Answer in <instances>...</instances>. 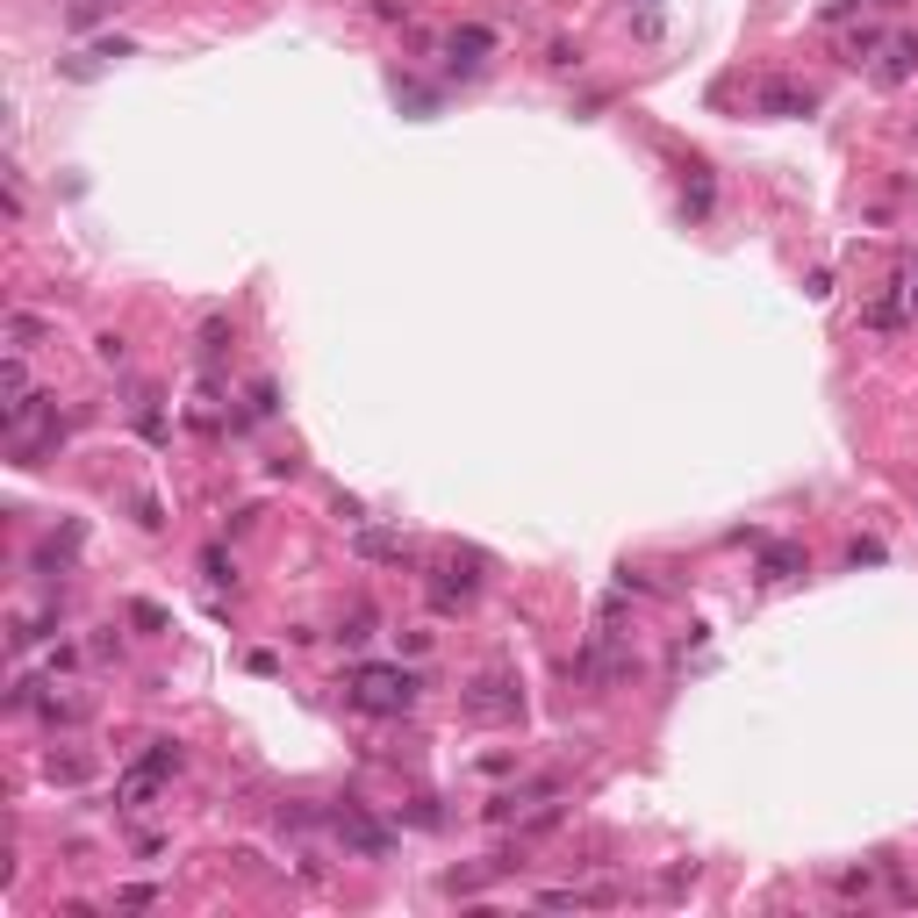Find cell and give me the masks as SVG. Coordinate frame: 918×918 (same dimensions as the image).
<instances>
[{
	"label": "cell",
	"instance_id": "ba28073f",
	"mask_svg": "<svg viewBox=\"0 0 918 918\" xmlns=\"http://www.w3.org/2000/svg\"><path fill=\"white\" fill-rule=\"evenodd\" d=\"M876 87H897V79H911L918 72V29H904V36H883V51H876Z\"/></svg>",
	"mask_w": 918,
	"mask_h": 918
},
{
	"label": "cell",
	"instance_id": "ffe728a7",
	"mask_svg": "<svg viewBox=\"0 0 918 918\" xmlns=\"http://www.w3.org/2000/svg\"><path fill=\"white\" fill-rule=\"evenodd\" d=\"M338 639H345V646H366V639H374V617H366V610H352V617L338 624Z\"/></svg>",
	"mask_w": 918,
	"mask_h": 918
},
{
	"label": "cell",
	"instance_id": "277c9868",
	"mask_svg": "<svg viewBox=\"0 0 918 918\" xmlns=\"http://www.w3.org/2000/svg\"><path fill=\"white\" fill-rule=\"evenodd\" d=\"M754 115H775V122H790V115H811L818 108V87H804V79H754Z\"/></svg>",
	"mask_w": 918,
	"mask_h": 918
},
{
	"label": "cell",
	"instance_id": "8992f818",
	"mask_svg": "<svg viewBox=\"0 0 918 918\" xmlns=\"http://www.w3.org/2000/svg\"><path fill=\"white\" fill-rule=\"evenodd\" d=\"M474 589H481V553H452L445 567L431 574V603H438V610L474 603Z\"/></svg>",
	"mask_w": 918,
	"mask_h": 918
},
{
	"label": "cell",
	"instance_id": "9a60e30c",
	"mask_svg": "<svg viewBox=\"0 0 918 918\" xmlns=\"http://www.w3.org/2000/svg\"><path fill=\"white\" fill-rule=\"evenodd\" d=\"M130 424H137V431L151 438V445H158V438H166V416H158V395H151V388H144V395L130 402Z\"/></svg>",
	"mask_w": 918,
	"mask_h": 918
},
{
	"label": "cell",
	"instance_id": "7c38bea8",
	"mask_svg": "<svg viewBox=\"0 0 918 918\" xmlns=\"http://www.w3.org/2000/svg\"><path fill=\"white\" fill-rule=\"evenodd\" d=\"M804 567H811L804 546H768V553H761V582H797Z\"/></svg>",
	"mask_w": 918,
	"mask_h": 918
},
{
	"label": "cell",
	"instance_id": "2e32d148",
	"mask_svg": "<svg viewBox=\"0 0 918 918\" xmlns=\"http://www.w3.org/2000/svg\"><path fill=\"white\" fill-rule=\"evenodd\" d=\"M617 890H546L538 904H553V911H582V904H610Z\"/></svg>",
	"mask_w": 918,
	"mask_h": 918
},
{
	"label": "cell",
	"instance_id": "3957f363",
	"mask_svg": "<svg viewBox=\"0 0 918 918\" xmlns=\"http://www.w3.org/2000/svg\"><path fill=\"white\" fill-rule=\"evenodd\" d=\"M460 711H467L474 725H517L524 718V682L510 675V668H488V675H474L467 689H460Z\"/></svg>",
	"mask_w": 918,
	"mask_h": 918
},
{
	"label": "cell",
	"instance_id": "6da1fadb",
	"mask_svg": "<svg viewBox=\"0 0 918 918\" xmlns=\"http://www.w3.org/2000/svg\"><path fill=\"white\" fill-rule=\"evenodd\" d=\"M416 696H424V675L416 668H388V660H359L345 675V703L366 718H402L416 711Z\"/></svg>",
	"mask_w": 918,
	"mask_h": 918
},
{
	"label": "cell",
	"instance_id": "30bf717a",
	"mask_svg": "<svg viewBox=\"0 0 918 918\" xmlns=\"http://www.w3.org/2000/svg\"><path fill=\"white\" fill-rule=\"evenodd\" d=\"M79 538H87V524H65V538H51V546L36 553V574H65L72 553H79Z\"/></svg>",
	"mask_w": 918,
	"mask_h": 918
},
{
	"label": "cell",
	"instance_id": "ac0fdd59",
	"mask_svg": "<svg viewBox=\"0 0 918 918\" xmlns=\"http://www.w3.org/2000/svg\"><path fill=\"white\" fill-rule=\"evenodd\" d=\"M682 208H689V216H711V173H703V166H696V180H689V194H682Z\"/></svg>",
	"mask_w": 918,
	"mask_h": 918
},
{
	"label": "cell",
	"instance_id": "7a4b0ae2",
	"mask_svg": "<svg viewBox=\"0 0 918 918\" xmlns=\"http://www.w3.org/2000/svg\"><path fill=\"white\" fill-rule=\"evenodd\" d=\"M180 768H187V754H180L173 739H151V746L137 754V761H130V768L115 775V804H122V811H144V804H151L158 790H166V782L180 775Z\"/></svg>",
	"mask_w": 918,
	"mask_h": 918
},
{
	"label": "cell",
	"instance_id": "cb8c5ba5",
	"mask_svg": "<svg viewBox=\"0 0 918 918\" xmlns=\"http://www.w3.org/2000/svg\"><path fill=\"white\" fill-rule=\"evenodd\" d=\"M374 15H381V22H409V0H374Z\"/></svg>",
	"mask_w": 918,
	"mask_h": 918
},
{
	"label": "cell",
	"instance_id": "4fadbf2b",
	"mask_svg": "<svg viewBox=\"0 0 918 918\" xmlns=\"http://www.w3.org/2000/svg\"><path fill=\"white\" fill-rule=\"evenodd\" d=\"M904 309H911V295H904V280H897L890 295H876V302H868V316H861V323H868V330H897V323H904Z\"/></svg>",
	"mask_w": 918,
	"mask_h": 918
},
{
	"label": "cell",
	"instance_id": "52a82bcc",
	"mask_svg": "<svg viewBox=\"0 0 918 918\" xmlns=\"http://www.w3.org/2000/svg\"><path fill=\"white\" fill-rule=\"evenodd\" d=\"M330 825H338V840H345L352 854H366V861H381V854L395 847V832H388L381 818H366L359 804H345V811H330Z\"/></svg>",
	"mask_w": 918,
	"mask_h": 918
},
{
	"label": "cell",
	"instance_id": "9c48e42d",
	"mask_svg": "<svg viewBox=\"0 0 918 918\" xmlns=\"http://www.w3.org/2000/svg\"><path fill=\"white\" fill-rule=\"evenodd\" d=\"M352 553H359V560H395V567H402V560H409V538H402V531H366V524H359Z\"/></svg>",
	"mask_w": 918,
	"mask_h": 918
},
{
	"label": "cell",
	"instance_id": "603a6c76",
	"mask_svg": "<svg viewBox=\"0 0 918 918\" xmlns=\"http://www.w3.org/2000/svg\"><path fill=\"white\" fill-rule=\"evenodd\" d=\"M280 409V402H273V381H259V388H252V416H273Z\"/></svg>",
	"mask_w": 918,
	"mask_h": 918
},
{
	"label": "cell",
	"instance_id": "d6986e66",
	"mask_svg": "<svg viewBox=\"0 0 918 918\" xmlns=\"http://www.w3.org/2000/svg\"><path fill=\"white\" fill-rule=\"evenodd\" d=\"M51 782H87V761H79V754H51Z\"/></svg>",
	"mask_w": 918,
	"mask_h": 918
},
{
	"label": "cell",
	"instance_id": "e0dca14e",
	"mask_svg": "<svg viewBox=\"0 0 918 918\" xmlns=\"http://www.w3.org/2000/svg\"><path fill=\"white\" fill-rule=\"evenodd\" d=\"M201 582H208V589H230V582H237V567L223 560V546H208V553H201Z\"/></svg>",
	"mask_w": 918,
	"mask_h": 918
},
{
	"label": "cell",
	"instance_id": "5b68a950",
	"mask_svg": "<svg viewBox=\"0 0 918 918\" xmlns=\"http://www.w3.org/2000/svg\"><path fill=\"white\" fill-rule=\"evenodd\" d=\"M488 51H495V29H481V22H460V29L438 44V58H445V72H460V79H474V72L488 65Z\"/></svg>",
	"mask_w": 918,
	"mask_h": 918
},
{
	"label": "cell",
	"instance_id": "7402d4cb",
	"mask_svg": "<svg viewBox=\"0 0 918 918\" xmlns=\"http://www.w3.org/2000/svg\"><path fill=\"white\" fill-rule=\"evenodd\" d=\"M130 617H137L144 632H166V610H151V603H130Z\"/></svg>",
	"mask_w": 918,
	"mask_h": 918
},
{
	"label": "cell",
	"instance_id": "d4e9b609",
	"mask_svg": "<svg viewBox=\"0 0 918 918\" xmlns=\"http://www.w3.org/2000/svg\"><path fill=\"white\" fill-rule=\"evenodd\" d=\"M904 295H911V309H918V266H904Z\"/></svg>",
	"mask_w": 918,
	"mask_h": 918
},
{
	"label": "cell",
	"instance_id": "5bb4252c",
	"mask_svg": "<svg viewBox=\"0 0 918 918\" xmlns=\"http://www.w3.org/2000/svg\"><path fill=\"white\" fill-rule=\"evenodd\" d=\"M115 8H130V0H72V8H65V29H94V22H108Z\"/></svg>",
	"mask_w": 918,
	"mask_h": 918
},
{
	"label": "cell",
	"instance_id": "8fae6325",
	"mask_svg": "<svg viewBox=\"0 0 918 918\" xmlns=\"http://www.w3.org/2000/svg\"><path fill=\"white\" fill-rule=\"evenodd\" d=\"M51 338V323L44 316H29V309H8V352H36Z\"/></svg>",
	"mask_w": 918,
	"mask_h": 918
},
{
	"label": "cell",
	"instance_id": "44dd1931",
	"mask_svg": "<svg viewBox=\"0 0 918 918\" xmlns=\"http://www.w3.org/2000/svg\"><path fill=\"white\" fill-rule=\"evenodd\" d=\"M94 359H101V366H130V345H122V338H94Z\"/></svg>",
	"mask_w": 918,
	"mask_h": 918
}]
</instances>
